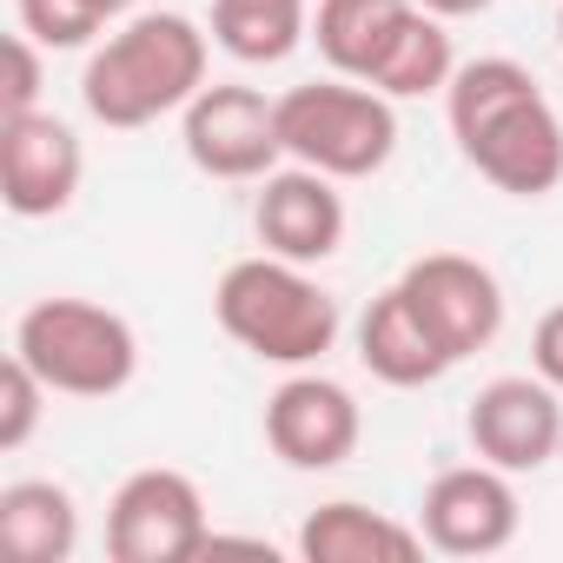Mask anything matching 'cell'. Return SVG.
<instances>
[{"label": "cell", "instance_id": "14", "mask_svg": "<svg viewBox=\"0 0 563 563\" xmlns=\"http://www.w3.org/2000/svg\"><path fill=\"white\" fill-rule=\"evenodd\" d=\"M358 365L391 385V391H418V385H438L457 358L438 345V332L418 319V306L405 299V286L378 292L358 319Z\"/></svg>", "mask_w": 563, "mask_h": 563}, {"label": "cell", "instance_id": "15", "mask_svg": "<svg viewBox=\"0 0 563 563\" xmlns=\"http://www.w3.org/2000/svg\"><path fill=\"white\" fill-rule=\"evenodd\" d=\"M299 556L306 563H418L424 556V530L398 523L372 504L332 497L299 523Z\"/></svg>", "mask_w": 563, "mask_h": 563}, {"label": "cell", "instance_id": "24", "mask_svg": "<svg viewBox=\"0 0 563 563\" xmlns=\"http://www.w3.org/2000/svg\"><path fill=\"white\" fill-rule=\"evenodd\" d=\"M424 14H438V21H471V14H484V8H497V0H418Z\"/></svg>", "mask_w": 563, "mask_h": 563}, {"label": "cell", "instance_id": "5", "mask_svg": "<svg viewBox=\"0 0 563 563\" xmlns=\"http://www.w3.org/2000/svg\"><path fill=\"white\" fill-rule=\"evenodd\" d=\"M14 352L60 398H113L140 378V332L93 299H34L14 325Z\"/></svg>", "mask_w": 563, "mask_h": 563}, {"label": "cell", "instance_id": "18", "mask_svg": "<svg viewBox=\"0 0 563 563\" xmlns=\"http://www.w3.org/2000/svg\"><path fill=\"white\" fill-rule=\"evenodd\" d=\"M212 41L245 67H278L312 41V0H212Z\"/></svg>", "mask_w": 563, "mask_h": 563}, {"label": "cell", "instance_id": "17", "mask_svg": "<svg viewBox=\"0 0 563 563\" xmlns=\"http://www.w3.org/2000/svg\"><path fill=\"white\" fill-rule=\"evenodd\" d=\"M0 550L14 563H67L80 550V504L54 477H21L0 490Z\"/></svg>", "mask_w": 563, "mask_h": 563}, {"label": "cell", "instance_id": "7", "mask_svg": "<svg viewBox=\"0 0 563 563\" xmlns=\"http://www.w3.org/2000/svg\"><path fill=\"white\" fill-rule=\"evenodd\" d=\"M206 543H212L206 490L173 464L133 471L107 504V556L113 563H186Z\"/></svg>", "mask_w": 563, "mask_h": 563}, {"label": "cell", "instance_id": "4", "mask_svg": "<svg viewBox=\"0 0 563 563\" xmlns=\"http://www.w3.org/2000/svg\"><path fill=\"white\" fill-rule=\"evenodd\" d=\"M278 140L286 159L332 173V179H372L398 153V100H385L365 80H306L278 93Z\"/></svg>", "mask_w": 563, "mask_h": 563}, {"label": "cell", "instance_id": "8", "mask_svg": "<svg viewBox=\"0 0 563 563\" xmlns=\"http://www.w3.org/2000/svg\"><path fill=\"white\" fill-rule=\"evenodd\" d=\"M517 523H523L517 477L484 464V457L438 471L424 484V504H418L424 550H438V556H497L517 543Z\"/></svg>", "mask_w": 563, "mask_h": 563}, {"label": "cell", "instance_id": "10", "mask_svg": "<svg viewBox=\"0 0 563 563\" xmlns=\"http://www.w3.org/2000/svg\"><path fill=\"white\" fill-rule=\"evenodd\" d=\"M405 299L418 306V319L438 332V345L464 365L471 352H484L504 332V286L497 272L464 258V252H424L398 272Z\"/></svg>", "mask_w": 563, "mask_h": 563}, {"label": "cell", "instance_id": "16", "mask_svg": "<svg viewBox=\"0 0 563 563\" xmlns=\"http://www.w3.org/2000/svg\"><path fill=\"white\" fill-rule=\"evenodd\" d=\"M411 14H418V0H319L312 8V41H319L332 74L372 87L385 54L411 27Z\"/></svg>", "mask_w": 563, "mask_h": 563}, {"label": "cell", "instance_id": "13", "mask_svg": "<svg viewBox=\"0 0 563 563\" xmlns=\"http://www.w3.org/2000/svg\"><path fill=\"white\" fill-rule=\"evenodd\" d=\"M252 232L265 252L292 258V265H325L339 245H345V192L332 173H312V166H272L258 179V199H252Z\"/></svg>", "mask_w": 563, "mask_h": 563}, {"label": "cell", "instance_id": "3", "mask_svg": "<svg viewBox=\"0 0 563 563\" xmlns=\"http://www.w3.org/2000/svg\"><path fill=\"white\" fill-rule=\"evenodd\" d=\"M212 319L219 332L252 352L258 365H286L306 372L339 345V299L312 278V265H292L278 252L258 258H232L212 286Z\"/></svg>", "mask_w": 563, "mask_h": 563}, {"label": "cell", "instance_id": "21", "mask_svg": "<svg viewBox=\"0 0 563 563\" xmlns=\"http://www.w3.org/2000/svg\"><path fill=\"white\" fill-rule=\"evenodd\" d=\"M47 378L21 358V352H8V365H0V451H21L34 431H41V411H47Z\"/></svg>", "mask_w": 563, "mask_h": 563}, {"label": "cell", "instance_id": "2", "mask_svg": "<svg viewBox=\"0 0 563 563\" xmlns=\"http://www.w3.org/2000/svg\"><path fill=\"white\" fill-rule=\"evenodd\" d=\"M206 60H212V27H199L192 14H173V8L126 14L87 54L80 100L100 126L140 133V126L192 107V93L206 87Z\"/></svg>", "mask_w": 563, "mask_h": 563}, {"label": "cell", "instance_id": "22", "mask_svg": "<svg viewBox=\"0 0 563 563\" xmlns=\"http://www.w3.org/2000/svg\"><path fill=\"white\" fill-rule=\"evenodd\" d=\"M41 54H47V47H41L27 27L8 34V87H0V107H8V120L41 107V80H47V74H41Z\"/></svg>", "mask_w": 563, "mask_h": 563}, {"label": "cell", "instance_id": "26", "mask_svg": "<svg viewBox=\"0 0 563 563\" xmlns=\"http://www.w3.org/2000/svg\"><path fill=\"white\" fill-rule=\"evenodd\" d=\"M556 41H563V8H556Z\"/></svg>", "mask_w": 563, "mask_h": 563}, {"label": "cell", "instance_id": "23", "mask_svg": "<svg viewBox=\"0 0 563 563\" xmlns=\"http://www.w3.org/2000/svg\"><path fill=\"white\" fill-rule=\"evenodd\" d=\"M530 372L563 391V306H550L537 319V332H530Z\"/></svg>", "mask_w": 563, "mask_h": 563}, {"label": "cell", "instance_id": "20", "mask_svg": "<svg viewBox=\"0 0 563 563\" xmlns=\"http://www.w3.org/2000/svg\"><path fill=\"white\" fill-rule=\"evenodd\" d=\"M14 21H21L47 54L93 47V34L107 27V14L93 8V0H14Z\"/></svg>", "mask_w": 563, "mask_h": 563}, {"label": "cell", "instance_id": "1", "mask_svg": "<svg viewBox=\"0 0 563 563\" xmlns=\"http://www.w3.org/2000/svg\"><path fill=\"white\" fill-rule=\"evenodd\" d=\"M444 120L477 179L510 199H550L563 186V120L523 60L484 54L457 60L444 87Z\"/></svg>", "mask_w": 563, "mask_h": 563}, {"label": "cell", "instance_id": "9", "mask_svg": "<svg viewBox=\"0 0 563 563\" xmlns=\"http://www.w3.org/2000/svg\"><path fill=\"white\" fill-rule=\"evenodd\" d=\"M464 438L484 464L523 477V471H543L556 451H563V391L537 372H517V378H490L471 411H464Z\"/></svg>", "mask_w": 563, "mask_h": 563}, {"label": "cell", "instance_id": "19", "mask_svg": "<svg viewBox=\"0 0 563 563\" xmlns=\"http://www.w3.org/2000/svg\"><path fill=\"white\" fill-rule=\"evenodd\" d=\"M451 74H457V47H451V27L438 21V14H411V27L398 34V47L385 54V67H378V93L385 100H424V93H444L451 87Z\"/></svg>", "mask_w": 563, "mask_h": 563}, {"label": "cell", "instance_id": "12", "mask_svg": "<svg viewBox=\"0 0 563 563\" xmlns=\"http://www.w3.org/2000/svg\"><path fill=\"white\" fill-rule=\"evenodd\" d=\"M365 438V411L339 378H319L312 365L292 372L265 398V444L292 471H339Z\"/></svg>", "mask_w": 563, "mask_h": 563}, {"label": "cell", "instance_id": "6", "mask_svg": "<svg viewBox=\"0 0 563 563\" xmlns=\"http://www.w3.org/2000/svg\"><path fill=\"white\" fill-rule=\"evenodd\" d=\"M179 140H186V159L206 179H232V186H258L278 159H286L278 100H265L245 80H206L192 93V107L179 113Z\"/></svg>", "mask_w": 563, "mask_h": 563}, {"label": "cell", "instance_id": "25", "mask_svg": "<svg viewBox=\"0 0 563 563\" xmlns=\"http://www.w3.org/2000/svg\"><path fill=\"white\" fill-rule=\"evenodd\" d=\"M93 8H100L107 21H120V14H133V8H140V0H93Z\"/></svg>", "mask_w": 563, "mask_h": 563}, {"label": "cell", "instance_id": "11", "mask_svg": "<svg viewBox=\"0 0 563 563\" xmlns=\"http://www.w3.org/2000/svg\"><path fill=\"white\" fill-rule=\"evenodd\" d=\"M80 179H87V146L67 120L41 107L0 120V199L14 219H60L80 199Z\"/></svg>", "mask_w": 563, "mask_h": 563}]
</instances>
